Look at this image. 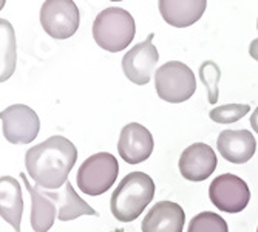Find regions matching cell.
Wrapping results in <instances>:
<instances>
[{
  "label": "cell",
  "mask_w": 258,
  "mask_h": 232,
  "mask_svg": "<svg viewBox=\"0 0 258 232\" xmlns=\"http://www.w3.org/2000/svg\"><path fill=\"white\" fill-rule=\"evenodd\" d=\"M76 159L75 144L63 136L54 135L27 152L25 166L37 188L57 191L65 186Z\"/></svg>",
  "instance_id": "6da1fadb"
},
{
  "label": "cell",
  "mask_w": 258,
  "mask_h": 232,
  "mask_svg": "<svg viewBox=\"0 0 258 232\" xmlns=\"http://www.w3.org/2000/svg\"><path fill=\"white\" fill-rule=\"evenodd\" d=\"M155 197V183L144 172H130L114 189L110 198V209L118 221H133Z\"/></svg>",
  "instance_id": "7a4b0ae2"
},
{
  "label": "cell",
  "mask_w": 258,
  "mask_h": 232,
  "mask_svg": "<svg viewBox=\"0 0 258 232\" xmlns=\"http://www.w3.org/2000/svg\"><path fill=\"white\" fill-rule=\"evenodd\" d=\"M91 31L93 39L102 50L118 53L127 48L135 37V19L122 8L110 7L96 16Z\"/></svg>",
  "instance_id": "3957f363"
},
{
  "label": "cell",
  "mask_w": 258,
  "mask_h": 232,
  "mask_svg": "<svg viewBox=\"0 0 258 232\" xmlns=\"http://www.w3.org/2000/svg\"><path fill=\"white\" fill-rule=\"evenodd\" d=\"M119 173V164L111 153L99 152L87 158L76 175L81 192L85 195H102L114 184Z\"/></svg>",
  "instance_id": "277c9868"
},
{
  "label": "cell",
  "mask_w": 258,
  "mask_h": 232,
  "mask_svg": "<svg viewBox=\"0 0 258 232\" xmlns=\"http://www.w3.org/2000/svg\"><path fill=\"white\" fill-rule=\"evenodd\" d=\"M155 87L162 101L179 104L192 98L197 90V79L190 67L178 61H170L156 70Z\"/></svg>",
  "instance_id": "5b68a950"
},
{
  "label": "cell",
  "mask_w": 258,
  "mask_h": 232,
  "mask_svg": "<svg viewBox=\"0 0 258 232\" xmlns=\"http://www.w3.org/2000/svg\"><path fill=\"white\" fill-rule=\"evenodd\" d=\"M81 22V14L73 0H48L40 8V23L43 31L53 39L72 37Z\"/></svg>",
  "instance_id": "8992f818"
},
{
  "label": "cell",
  "mask_w": 258,
  "mask_h": 232,
  "mask_svg": "<svg viewBox=\"0 0 258 232\" xmlns=\"http://www.w3.org/2000/svg\"><path fill=\"white\" fill-rule=\"evenodd\" d=\"M209 197L217 209L227 214H238L250 201V191L244 180L233 173L217 177L209 186Z\"/></svg>",
  "instance_id": "52a82bcc"
},
{
  "label": "cell",
  "mask_w": 258,
  "mask_h": 232,
  "mask_svg": "<svg viewBox=\"0 0 258 232\" xmlns=\"http://www.w3.org/2000/svg\"><path fill=\"white\" fill-rule=\"evenodd\" d=\"M4 136L11 144H30L40 130L37 113L23 104H14L0 113Z\"/></svg>",
  "instance_id": "ba28073f"
},
{
  "label": "cell",
  "mask_w": 258,
  "mask_h": 232,
  "mask_svg": "<svg viewBox=\"0 0 258 232\" xmlns=\"http://www.w3.org/2000/svg\"><path fill=\"white\" fill-rule=\"evenodd\" d=\"M153 33L147 36L144 42L135 45L130 51L125 53L122 57V70L128 81L136 85L149 84L153 68L159 61V54L156 46L153 45Z\"/></svg>",
  "instance_id": "9c48e42d"
},
{
  "label": "cell",
  "mask_w": 258,
  "mask_h": 232,
  "mask_svg": "<svg viewBox=\"0 0 258 232\" xmlns=\"http://www.w3.org/2000/svg\"><path fill=\"white\" fill-rule=\"evenodd\" d=\"M217 164L218 159L214 149L204 143H195L181 153L178 167L185 180L197 183L207 180L215 172Z\"/></svg>",
  "instance_id": "30bf717a"
},
{
  "label": "cell",
  "mask_w": 258,
  "mask_h": 232,
  "mask_svg": "<svg viewBox=\"0 0 258 232\" xmlns=\"http://www.w3.org/2000/svg\"><path fill=\"white\" fill-rule=\"evenodd\" d=\"M155 147L152 133L138 123L127 124L119 135L118 152L128 164H139L152 155Z\"/></svg>",
  "instance_id": "8fae6325"
},
{
  "label": "cell",
  "mask_w": 258,
  "mask_h": 232,
  "mask_svg": "<svg viewBox=\"0 0 258 232\" xmlns=\"http://www.w3.org/2000/svg\"><path fill=\"white\" fill-rule=\"evenodd\" d=\"M184 209L173 201H158L143 220V232H182Z\"/></svg>",
  "instance_id": "7c38bea8"
},
{
  "label": "cell",
  "mask_w": 258,
  "mask_h": 232,
  "mask_svg": "<svg viewBox=\"0 0 258 232\" xmlns=\"http://www.w3.org/2000/svg\"><path fill=\"white\" fill-rule=\"evenodd\" d=\"M217 149L220 155L233 164L247 162L255 150L256 141L249 130H223L218 136Z\"/></svg>",
  "instance_id": "4fadbf2b"
},
{
  "label": "cell",
  "mask_w": 258,
  "mask_h": 232,
  "mask_svg": "<svg viewBox=\"0 0 258 232\" xmlns=\"http://www.w3.org/2000/svg\"><path fill=\"white\" fill-rule=\"evenodd\" d=\"M162 19L175 28L194 25L206 11V0H161L158 4Z\"/></svg>",
  "instance_id": "5bb4252c"
},
{
  "label": "cell",
  "mask_w": 258,
  "mask_h": 232,
  "mask_svg": "<svg viewBox=\"0 0 258 232\" xmlns=\"http://www.w3.org/2000/svg\"><path fill=\"white\" fill-rule=\"evenodd\" d=\"M20 178L31 195V203H33L31 217H30L31 227L34 229V232H48L56 221V211H57L56 203L46 195L45 189L33 186L25 173H20Z\"/></svg>",
  "instance_id": "9a60e30c"
},
{
  "label": "cell",
  "mask_w": 258,
  "mask_h": 232,
  "mask_svg": "<svg viewBox=\"0 0 258 232\" xmlns=\"http://www.w3.org/2000/svg\"><path fill=\"white\" fill-rule=\"evenodd\" d=\"M57 206V218L60 221H70L82 215H98V212L90 204H87L73 189L70 181L65 183L63 188L57 191H46Z\"/></svg>",
  "instance_id": "2e32d148"
},
{
  "label": "cell",
  "mask_w": 258,
  "mask_h": 232,
  "mask_svg": "<svg viewBox=\"0 0 258 232\" xmlns=\"http://www.w3.org/2000/svg\"><path fill=\"white\" fill-rule=\"evenodd\" d=\"M23 214V198L20 184L13 177L0 178V215L14 227L16 232H20V221Z\"/></svg>",
  "instance_id": "e0dca14e"
},
{
  "label": "cell",
  "mask_w": 258,
  "mask_h": 232,
  "mask_svg": "<svg viewBox=\"0 0 258 232\" xmlns=\"http://www.w3.org/2000/svg\"><path fill=\"white\" fill-rule=\"evenodd\" d=\"M187 232H229V227L226 220L218 214L201 212L190 220Z\"/></svg>",
  "instance_id": "ac0fdd59"
},
{
  "label": "cell",
  "mask_w": 258,
  "mask_h": 232,
  "mask_svg": "<svg viewBox=\"0 0 258 232\" xmlns=\"http://www.w3.org/2000/svg\"><path fill=\"white\" fill-rule=\"evenodd\" d=\"M200 78L203 84L207 88V95H209V102L210 104H217L218 101V84L221 79V72L220 67L212 62V61H206L200 67Z\"/></svg>",
  "instance_id": "d6986e66"
},
{
  "label": "cell",
  "mask_w": 258,
  "mask_h": 232,
  "mask_svg": "<svg viewBox=\"0 0 258 232\" xmlns=\"http://www.w3.org/2000/svg\"><path fill=\"white\" fill-rule=\"evenodd\" d=\"M249 110H250V107L247 104H226V105L212 108L209 116L214 123L232 124V123H237L238 120H241L243 116H246L249 113Z\"/></svg>",
  "instance_id": "ffe728a7"
},
{
  "label": "cell",
  "mask_w": 258,
  "mask_h": 232,
  "mask_svg": "<svg viewBox=\"0 0 258 232\" xmlns=\"http://www.w3.org/2000/svg\"><path fill=\"white\" fill-rule=\"evenodd\" d=\"M249 54L253 61L258 62V39H253L249 45Z\"/></svg>",
  "instance_id": "44dd1931"
},
{
  "label": "cell",
  "mask_w": 258,
  "mask_h": 232,
  "mask_svg": "<svg viewBox=\"0 0 258 232\" xmlns=\"http://www.w3.org/2000/svg\"><path fill=\"white\" fill-rule=\"evenodd\" d=\"M250 126H252L253 132L258 135V107L253 110V113H252V116H250Z\"/></svg>",
  "instance_id": "7402d4cb"
},
{
  "label": "cell",
  "mask_w": 258,
  "mask_h": 232,
  "mask_svg": "<svg viewBox=\"0 0 258 232\" xmlns=\"http://www.w3.org/2000/svg\"><path fill=\"white\" fill-rule=\"evenodd\" d=\"M116 232H124V230H122V229H119V230H116Z\"/></svg>",
  "instance_id": "603a6c76"
},
{
  "label": "cell",
  "mask_w": 258,
  "mask_h": 232,
  "mask_svg": "<svg viewBox=\"0 0 258 232\" xmlns=\"http://www.w3.org/2000/svg\"><path fill=\"white\" fill-rule=\"evenodd\" d=\"M256 30H258V19H256Z\"/></svg>",
  "instance_id": "cb8c5ba5"
},
{
  "label": "cell",
  "mask_w": 258,
  "mask_h": 232,
  "mask_svg": "<svg viewBox=\"0 0 258 232\" xmlns=\"http://www.w3.org/2000/svg\"><path fill=\"white\" fill-rule=\"evenodd\" d=\"M256 232H258V229H256Z\"/></svg>",
  "instance_id": "d4e9b609"
}]
</instances>
